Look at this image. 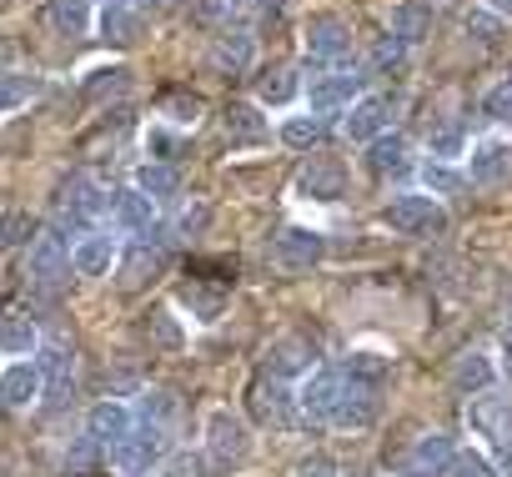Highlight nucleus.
I'll return each instance as SVG.
<instances>
[{
  "label": "nucleus",
  "instance_id": "20e7f679",
  "mask_svg": "<svg viewBox=\"0 0 512 477\" xmlns=\"http://www.w3.org/2000/svg\"><path fill=\"white\" fill-rule=\"evenodd\" d=\"M216 472H231L251 457V427L231 412V407H216L206 417V452H201Z\"/></svg>",
  "mask_w": 512,
  "mask_h": 477
},
{
  "label": "nucleus",
  "instance_id": "ddd939ff",
  "mask_svg": "<svg viewBox=\"0 0 512 477\" xmlns=\"http://www.w3.org/2000/svg\"><path fill=\"white\" fill-rule=\"evenodd\" d=\"M297 196L302 201H342L347 196V166L332 161V156H312L302 171H297Z\"/></svg>",
  "mask_w": 512,
  "mask_h": 477
},
{
  "label": "nucleus",
  "instance_id": "39448f33",
  "mask_svg": "<svg viewBox=\"0 0 512 477\" xmlns=\"http://www.w3.org/2000/svg\"><path fill=\"white\" fill-rule=\"evenodd\" d=\"M302 51H307V66L312 71H332L337 61L352 56V31L337 11H312L307 16V36H302Z\"/></svg>",
  "mask_w": 512,
  "mask_h": 477
},
{
  "label": "nucleus",
  "instance_id": "3c124183",
  "mask_svg": "<svg viewBox=\"0 0 512 477\" xmlns=\"http://www.w3.org/2000/svg\"><path fill=\"white\" fill-rule=\"evenodd\" d=\"M297 477H342V462L332 452H307L297 462Z\"/></svg>",
  "mask_w": 512,
  "mask_h": 477
},
{
  "label": "nucleus",
  "instance_id": "09e8293b",
  "mask_svg": "<svg viewBox=\"0 0 512 477\" xmlns=\"http://www.w3.org/2000/svg\"><path fill=\"white\" fill-rule=\"evenodd\" d=\"M206 226H211V206H206L201 196H196V201H186V206H181V216H176V231H181V236H201Z\"/></svg>",
  "mask_w": 512,
  "mask_h": 477
},
{
  "label": "nucleus",
  "instance_id": "c03bdc74",
  "mask_svg": "<svg viewBox=\"0 0 512 477\" xmlns=\"http://www.w3.org/2000/svg\"><path fill=\"white\" fill-rule=\"evenodd\" d=\"M156 477H206V457L201 452H171V457H161V467H156Z\"/></svg>",
  "mask_w": 512,
  "mask_h": 477
},
{
  "label": "nucleus",
  "instance_id": "a211bd4d",
  "mask_svg": "<svg viewBox=\"0 0 512 477\" xmlns=\"http://www.w3.org/2000/svg\"><path fill=\"white\" fill-rule=\"evenodd\" d=\"M377 412H382V387L347 382V387H342V402H337V412H332V427H352V432H362V427L377 422Z\"/></svg>",
  "mask_w": 512,
  "mask_h": 477
},
{
  "label": "nucleus",
  "instance_id": "0eeeda50",
  "mask_svg": "<svg viewBox=\"0 0 512 477\" xmlns=\"http://www.w3.org/2000/svg\"><path fill=\"white\" fill-rule=\"evenodd\" d=\"M66 272H71V247H66V231H61V226L36 231V236H31V247H26V277H31V287L51 292V287H56Z\"/></svg>",
  "mask_w": 512,
  "mask_h": 477
},
{
  "label": "nucleus",
  "instance_id": "58836bf2",
  "mask_svg": "<svg viewBox=\"0 0 512 477\" xmlns=\"http://www.w3.org/2000/svg\"><path fill=\"white\" fill-rule=\"evenodd\" d=\"M161 116H166L171 126H196V121H201V96L171 91V96H161Z\"/></svg>",
  "mask_w": 512,
  "mask_h": 477
},
{
  "label": "nucleus",
  "instance_id": "f3484780",
  "mask_svg": "<svg viewBox=\"0 0 512 477\" xmlns=\"http://www.w3.org/2000/svg\"><path fill=\"white\" fill-rule=\"evenodd\" d=\"M131 427H136V412H131L121 397H101V402L86 412V437H91L96 447H106V452H111Z\"/></svg>",
  "mask_w": 512,
  "mask_h": 477
},
{
  "label": "nucleus",
  "instance_id": "4468645a",
  "mask_svg": "<svg viewBox=\"0 0 512 477\" xmlns=\"http://www.w3.org/2000/svg\"><path fill=\"white\" fill-rule=\"evenodd\" d=\"M251 407H256V417L272 422V427H297V422H302V412H297V392H292V382H282V377H256V387H251Z\"/></svg>",
  "mask_w": 512,
  "mask_h": 477
},
{
  "label": "nucleus",
  "instance_id": "f704fd0d",
  "mask_svg": "<svg viewBox=\"0 0 512 477\" xmlns=\"http://www.w3.org/2000/svg\"><path fill=\"white\" fill-rule=\"evenodd\" d=\"M387 372H392V362H387L382 352H352V357L342 362V377H347V382H362V387H382Z\"/></svg>",
  "mask_w": 512,
  "mask_h": 477
},
{
  "label": "nucleus",
  "instance_id": "393cba45",
  "mask_svg": "<svg viewBox=\"0 0 512 477\" xmlns=\"http://www.w3.org/2000/svg\"><path fill=\"white\" fill-rule=\"evenodd\" d=\"M46 16H51L56 36H71V41L96 31V6H91V0H51Z\"/></svg>",
  "mask_w": 512,
  "mask_h": 477
},
{
  "label": "nucleus",
  "instance_id": "9b49d317",
  "mask_svg": "<svg viewBox=\"0 0 512 477\" xmlns=\"http://www.w3.org/2000/svg\"><path fill=\"white\" fill-rule=\"evenodd\" d=\"M462 161H467V166H462L467 186H502V181L512 176V146H507V141H497V136L472 141Z\"/></svg>",
  "mask_w": 512,
  "mask_h": 477
},
{
  "label": "nucleus",
  "instance_id": "6e6552de",
  "mask_svg": "<svg viewBox=\"0 0 512 477\" xmlns=\"http://www.w3.org/2000/svg\"><path fill=\"white\" fill-rule=\"evenodd\" d=\"M342 387H347L342 367H312V372L302 377V387H297V412H302V422L332 427V412H337V402H342Z\"/></svg>",
  "mask_w": 512,
  "mask_h": 477
},
{
  "label": "nucleus",
  "instance_id": "f257e3e1",
  "mask_svg": "<svg viewBox=\"0 0 512 477\" xmlns=\"http://www.w3.org/2000/svg\"><path fill=\"white\" fill-rule=\"evenodd\" d=\"M467 427L472 437H482V457L497 467V477H512V402L497 387L467 397Z\"/></svg>",
  "mask_w": 512,
  "mask_h": 477
},
{
  "label": "nucleus",
  "instance_id": "c85d7f7f",
  "mask_svg": "<svg viewBox=\"0 0 512 477\" xmlns=\"http://www.w3.org/2000/svg\"><path fill=\"white\" fill-rule=\"evenodd\" d=\"M302 96V81L292 66H277L267 76H256V106H292Z\"/></svg>",
  "mask_w": 512,
  "mask_h": 477
},
{
  "label": "nucleus",
  "instance_id": "c756f323",
  "mask_svg": "<svg viewBox=\"0 0 512 477\" xmlns=\"http://www.w3.org/2000/svg\"><path fill=\"white\" fill-rule=\"evenodd\" d=\"M467 146H472V136H467V126H462V121H442L437 131H427V156H432V161L457 166V161L467 156Z\"/></svg>",
  "mask_w": 512,
  "mask_h": 477
},
{
  "label": "nucleus",
  "instance_id": "b1692460",
  "mask_svg": "<svg viewBox=\"0 0 512 477\" xmlns=\"http://www.w3.org/2000/svg\"><path fill=\"white\" fill-rule=\"evenodd\" d=\"M96 31L106 46H131L136 31H141V16L126 6V0H106V6L96 11Z\"/></svg>",
  "mask_w": 512,
  "mask_h": 477
},
{
  "label": "nucleus",
  "instance_id": "423d86ee",
  "mask_svg": "<svg viewBox=\"0 0 512 477\" xmlns=\"http://www.w3.org/2000/svg\"><path fill=\"white\" fill-rule=\"evenodd\" d=\"M166 452H171L166 427H156V422H136V427L111 447V467H116V472H126V477H141V472L161 467V457H166Z\"/></svg>",
  "mask_w": 512,
  "mask_h": 477
},
{
  "label": "nucleus",
  "instance_id": "5fc2aeb1",
  "mask_svg": "<svg viewBox=\"0 0 512 477\" xmlns=\"http://www.w3.org/2000/svg\"><path fill=\"white\" fill-rule=\"evenodd\" d=\"M482 11H492L497 21H512V0H482Z\"/></svg>",
  "mask_w": 512,
  "mask_h": 477
},
{
  "label": "nucleus",
  "instance_id": "bb28decb",
  "mask_svg": "<svg viewBox=\"0 0 512 477\" xmlns=\"http://www.w3.org/2000/svg\"><path fill=\"white\" fill-rule=\"evenodd\" d=\"M36 352H41V332L31 317H21V312L0 317V357H36Z\"/></svg>",
  "mask_w": 512,
  "mask_h": 477
},
{
  "label": "nucleus",
  "instance_id": "603ef678",
  "mask_svg": "<svg viewBox=\"0 0 512 477\" xmlns=\"http://www.w3.org/2000/svg\"><path fill=\"white\" fill-rule=\"evenodd\" d=\"M16 231H26V216H16V211H0V247L16 242Z\"/></svg>",
  "mask_w": 512,
  "mask_h": 477
},
{
  "label": "nucleus",
  "instance_id": "f8f14e48",
  "mask_svg": "<svg viewBox=\"0 0 512 477\" xmlns=\"http://www.w3.org/2000/svg\"><path fill=\"white\" fill-rule=\"evenodd\" d=\"M272 257H277V267H287V272H312V267L327 257V236L312 231V226H287L277 242H272Z\"/></svg>",
  "mask_w": 512,
  "mask_h": 477
},
{
  "label": "nucleus",
  "instance_id": "f03ea898",
  "mask_svg": "<svg viewBox=\"0 0 512 477\" xmlns=\"http://www.w3.org/2000/svg\"><path fill=\"white\" fill-rule=\"evenodd\" d=\"M362 86H367L362 66H357V61H337L332 71H317V76H312V86H307V111H312V116H342V111L362 96Z\"/></svg>",
  "mask_w": 512,
  "mask_h": 477
},
{
  "label": "nucleus",
  "instance_id": "1a4fd4ad",
  "mask_svg": "<svg viewBox=\"0 0 512 477\" xmlns=\"http://www.w3.org/2000/svg\"><path fill=\"white\" fill-rule=\"evenodd\" d=\"M387 126H392V96L362 91V96L342 111V136H347L352 146H372L377 136H387Z\"/></svg>",
  "mask_w": 512,
  "mask_h": 477
},
{
  "label": "nucleus",
  "instance_id": "412c9836",
  "mask_svg": "<svg viewBox=\"0 0 512 477\" xmlns=\"http://www.w3.org/2000/svg\"><path fill=\"white\" fill-rule=\"evenodd\" d=\"M452 387H457L462 397L492 392V387H497V362H492L487 352H462V357L452 362Z\"/></svg>",
  "mask_w": 512,
  "mask_h": 477
},
{
  "label": "nucleus",
  "instance_id": "9d476101",
  "mask_svg": "<svg viewBox=\"0 0 512 477\" xmlns=\"http://www.w3.org/2000/svg\"><path fill=\"white\" fill-rule=\"evenodd\" d=\"M116 257H121V236L106 231V226H91L71 242V272L76 277H106L116 267Z\"/></svg>",
  "mask_w": 512,
  "mask_h": 477
},
{
  "label": "nucleus",
  "instance_id": "cd10ccee",
  "mask_svg": "<svg viewBox=\"0 0 512 477\" xmlns=\"http://www.w3.org/2000/svg\"><path fill=\"white\" fill-rule=\"evenodd\" d=\"M131 186H136L141 196H151V201H166V196L181 191V171H176L171 161H141L136 176H131Z\"/></svg>",
  "mask_w": 512,
  "mask_h": 477
},
{
  "label": "nucleus",
  "instance_id": "864d4df0",
  "mask_svg": "<svg viewBox=\"0 0 512 477\" xmlns=\"http://www.w3.org/2000/svg\"><path fill=\"white\" fill-rule=\"evenodd\" d=\"M126 6L136 16H166V11H176V0H126Z\"/></svg>",
  "mask_w": 512,
  "mask_h": 477
},
{
  "label": "nucleus",
  "instance_id": "37998d69",
  "mask_svg": "<svg viewBox=\"0 0 512 477\" xmlns=\"http://www.w3.org/2000/svg\"><path fill=\"white\" fill-rule=\"evenodd\" d=\"M181 302L191 307V317H196V322H216V317H221V307H226V297H221V292H206V287H196V282H191V287H181Z\"/></svg>",
  "mask_w": 512,
  "mask_h": 477
},
{
  "label": "nucleus",
  "instance_id": "7ed1b4c3",
  "mask_svg": "<svg viewBox=\"0 0 512 477\" xmlns=\"http://www.w3.org/2000/svg\"><path fill=\"white\" fill-rule=\"evenodd\" d=\"M382 221L397 231V236H437L447 231V211L437 196L427 191H397L387 206H382Z\"/></svg>",
  "mask_w": 512,
  "mask_h": 477
},
{
  "label": "nucleus",
  "instance_id": "ea45409f",
  "mask_svg": "<svg viewBox=\"0 0 512 477\" xmlns=\"http://www.w3.org/2000/svg\"><path fill=\"white\" fill-rule=\"evenodd\" d=\"M146 337L156 342V347H166V352H176L181 342H186V332H181V322L166 312V307H156L151 317H146Z\"/></svg>",
  "mask_w": 512,
  "mask_h": 477
},
{
  "label": "nucleus",
  "instance_id": "e433bc0d",
  "mask_svg": "<svg viewBox=\"0 0 512 477\" xmlns=\"http://www.w3.org/2000/svg\"><path fill=\"white\" fill-rule=\"evenodd\" d=\"M226 136L231 141H256V136H267V121H262V106H226Z\"/></svg>",
  "mask_w": 512,
  "mask_h": 477
},
{
  "label": "nucleus",
  "instance_id": "5701e85b",
  "mask_svg": "<svg viewBox=\"0 0 512 477\" xmlns=\"http://www.w3.org/2000/svg\"><path fill=\"white\" fill-rule=\"evenodd\" d=\"M387 36H397L407 51L422 46V41L432 36V6H422V0H397V6H392V31H387Z\"/></svg>",
  "mask_w": 512,
  "mask_h": 477
},
{
  "label": "nucleus",
  "instance_id": "c9c22d12",
  "mask_svg": "<svg viewBox=\"0 0 512 477\" xmlns=\"http://www.w3.org/2000/svg\"><path fill=\"white\" fill-rule=\"evenodd\" d=\"M246 11H251L246 0H196V21L211 26V31H231V26H241Z\"/></svg>",
  "mask_w": 512,
  "mask_h": 477
},
{
  "label": "nucleus",
  "instance_id": "6e6d98bb",
  "mask_svg": "<svg viewBox=\"0 0 512 477\" xmlns=\"http://www.w3.org/2000/svg\"><path fill=\"white\" fill-rule=\"evenodd\" d=\"M246 6H256V11H262V16H277V11L287 6V0H246Z\"/></svg>",
  "mask_w": 512,
  "mask_h": 477
},
{
  "label": "nucleus",
  "instance_id": "a19ab883",
  "mask_svg": "<svg viewBox=\"0 0 512 477\" xmlns=\"http://www.w3.org/2000/svg\"><path fill=\"white\" fill-rule=\"evenodd\" d=\"M141 422L171 427V422H176V392H166V387H151V392H141Z\"/></svg>",
  "mask_w": 512,
  "mask_h": 477
},
{
  "label": "nucleus",
  "instance_id": "a878e982",
  "mask_svg": "<svg viewBox=\"0 0 512 477\" xmlns=\"http://www.w3.org/2000/svg\"><path fill=\"white\" fill-rule=\"evenodd\" d=\"M36 362H41L46 392H51V397H66V392H71V377H76V352H71L66 342H46Z\"/></svg>",
  "mask_w": 512,
  "mask_h": 477
},
{
  "label": "nucleus",
  "instance_id": "aec40b11",
  "mask_svg": "<svg viewBox=\"0 0 512 477\" xmlns=\"http://www.w3.org/2000/svg\"><path fill=\"white\" fill-rule=\"evenodd\" d=\"M156 226V201L141 196L136 186L116 191L111 196V231H126V236H146Z\"/></svg>",
  "mask_w": 512,
  "mask_h": 477
},
{
  "label": "nucleus",
  "instance_id": "6ab92c4d",
  "mask_svg": "<svg viewBox=\"0 0 512 477\" xmlns=\"http://www.w3.org/2000/svg\"><path fill=\"white\" fill-rule=\"evenodd\" d=\"M251 61H256V36H251L246 26H231V31L216 36V46H211V66H216L221 76H246Z\"/></svg>",
  "mask_w": 512,
  "mask_h": 477
},
{
  "label": "nucleus",
  "instance_id": "7c9ffc66",
  "mask_svg": "<svg viewBox=\"0 0 512 477\" xmlns=\"http://www.w3.org/2000/svg\"><path fill=\"white\" fill-rule=\"evenodd\" d=\"M41 96V76H26V71H0V116H11L21 106H31Z\"/></svg>",
  "mask_w": 512,
  "mask_h": 477
},
{
  "label": "nucleus",
  "instance_id": "4c0bfd02",
  "mask_svg": "<svg viewBox=\"0 0 512 477\" xmlns=\"http://www.w3.org/2000/svg\"><path fill=\"white\" fill-rule=\"evenodd\" d=\"M126 86H131V71H126V66H96L81 91H86L91 101H106V96H121Z\"/></svg>",
  "mask_w": 512,
  "mask_h": 477
},
{
  "label": "nucleus",
  "instance_id": "2f4dec72",
  "mask_svg": "<svg viewBox=\"0 0 512 477\" xmlns=\"http://www.w3.org/2000/svg\"><path fill=\"white\" fill-rule=\"evenodd\" d=\"M422 191L427 196H462L467 191V176H462V166H447V161H422Z\"/></svg>",
  "mask_w": 512,
  "mask_h": 477
},
{
  "label": "nucleus",
  "instance_id": "72a5a7b5",
  "mask_svg": "<svg viewBox=\"0 0 512 477\" xmlns=\"http://www.w3.org/2000/svg\"><path fill=\"white\" fill-rule=\"evenodd\" d=\"M367 161H372V171L377 176H392V171H407V136H377L372 146H367Z\"/></svg>",
  "mask_w": 512,
  "mask_h": 477
},
{
  "label": "nucleus",
  "instance_id": "4d7b16f0",
  "mask_svg": "<svg viewBox=\"0 0 512 477\" xmlns=\"http://www.w3.org/2000/svg\"><path fill=\"white\" fill-rule=\"evenodd\" d=\"M502 352H507V357H512V317H507V322H502Z\"/></svg>",
  "mask_w": 512,
  "mask_h": 477
},
{
  "label": "nucleus",
  "instance_id": "dca6fc26",
  "mask_svg": "<svg viewBox=\"0 0 512 477\" xmlns=\"http://www.w3.org/2000/svg\"><path fill=\"white\" fill-rule=\"evenodd\" d=\"M312 367H317V342L302 337V332H287V337H277L267 347V377L292 382V377H307Z\"/></svg>",
  "mask_w": 512,
  "mask_h": 477
},
{
  "label": "nucleus",
  "instance_id": "a18cd8bd",
  "mask_svg": "<svg viewBox=\"0 0 512 477\" xmlns=\"http://www.w3.org/2000/svg\"><path fill=\"white\" fill-rule=\"evenodd\" d=\"M442 477H497V467L472 447V452H452V462H447V472Z\"/></svg>",
  "mask_w": 512,
  "mask_h": 477
},
{
  "label": "nucleus",
  "instance_id": "4be33fe9",
  "mask_svg": "<svg viewBox=\"0 0 512 477\" xmlns=\"http://www.w3.org/2000/svg\"><path fill=\"white\" fill-rule=\"evenodd\" d=\"M452 452H457V442H452L447 432H427V437H417V442H412L407 472H417V477H442V472H447V462H452Z\"/></svg>",
  "mask_w": 512,
  "mask_h": 477
},
{
  "label": "nucleus",
  "instance_id": "13d9d810",
  "mask_svg": "<svg viewBox=\"0 0 512 477\" xmlns=\"http://www.w3.org/2000/svg\"><path fill=\"white\" fill-rule=\"evenodd\" d=\"M407 477H417V472H407Z\"/></svg>",
  "mask_w": 512,
  "mask_h": 477
},
{
  "label": "nucleus",
  "instance_id": "79ce46f5",
  "mask_svg": "<svg viewBox=\"0 0 512 477\" xmlns=\"http://www.w3.org/2000/svg\"><path fill=\"white\" fill-rule=\"evenodd\" d=\"M121 262V287H146V272H156V257H151V247L141 242L136 252H126V257H116Z\"/></svg>",
  "mask_w": 512,
  "mask_h": 477
},
{
  "label": "nucleus",
  "instance_id": "49530a36",
  "mask_svg": "<svg viewBox=\"0 0 512 477\" xmlns=\"http://www.w3.org/2000/svg\"><path fill=\"white\" fill-rule=\"evenodd\" d=\"M482 111H487V116H492L497 126H512V76H507V81H497V86L487 91Z\"/></svg>",
  "mask_w": 512,
  "mask_h": 477
},
{
  "label": "nucleus",
  "instance_id": "473e14b6",
  "mask_svg": "<svg viewBox=\"0 0 512 477\" xmlns=\"http://www.w3.org/2000/svg\"><path fill=\"white\" fill-rule=\"evenodd\" d=\"M322 136H327V121L312 111L282 121V146H292V151H312V146H322Z\"/></svg>",
  "mask_w": 512,
  "mask_h": 477
},
{
  "label": "nucleus",
  "instance_id": "8fccbe9b",
  "mask_svg": "<svg viewBox=\"0 0 512 477\" xmlns=\"http://www.w3.org/2000/svg\"><path fill=\"white\" fill-rule=\"evenodd\" d=\"M502 26H507V21H497V16H492V11H482V6H477V11H467V36H477L482 46H492V41L502 36Z\"/></svg>",
  "mask_w": 512,
  "mask_h": 477
},
{
  "label": "nucleus",
  "instance_id": "de8ad7c7",
  "mask_svg": "<svg viewBox=\"0 0 512 477\" xmlns=\"http://www.w3.org/2000/svg\"><path fill=\"white\" fill-rule=\"evenodd\" d=\"M402 61H407V46H402L397 36H382V41L372 46V71H382V76H387V71H397Z\"/></svg>",
  "mask_w": 512,
  "mask_h": 477
},
{
  "label": "nucleus",
  "instance_id": "2eb2a0df",
  "mask_svg": "<svg viewBox=\"0 0 512 477\" xmlns=\"http://www.w3.org/2000/svg\"><path fill=\"white\" fill-rule=\"evenodd\" d=\"M41 397H46V377L36 357H16L0 367V402L6 407H36Z\"/></svg>",
  "mask_w": 512,
  "mask_h": 477
}]
</instances>
